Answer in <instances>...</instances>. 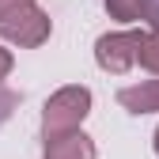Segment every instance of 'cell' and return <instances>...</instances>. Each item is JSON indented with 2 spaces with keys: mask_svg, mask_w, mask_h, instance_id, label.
<instances>
[{
  "mask_svg": "<svg viewBox=\"0 0 159 159\" xmlns=\"http://www.w3.org/2000/svg\"><path fill=\"white\" fill-rule=\"evenodd\" d=\"M87 106H91V95H87L84 87L61 91V95L46 106V133H65V129H72L76 121H84Z\"/></svg>",
  "mask_w": 159,
  "mask_h": 159,
  "instance_id": "cell-2",
  "label": "cell"
},
{
  "mask_svg": "<svg viewBox=\"0 0 159 159\" xmlns=\"http://www.w3.org/2000/svg\"><path fill=\"white\" fill-rule=\"evenodd\" d=\"M117 98H121L133 114H152V110H159V80L140 84V87H125Z\"/></svg>",
  "mask_w": 159,
  "mask_h": 159,
  "instance_id": "cell-5",
  "label": "cell"
},
{
  "mask_svg": "<svg viewBox=\"0 0 159 159\" xmlns=\"http://www.w3.org/2000/svg\"><path fill=\"white\" fill-rule=\"evenodd\" d=\"M0 34L11 38V42H23V46H38L49 34V19L38 11V8L23 4V8H15L8 15H0Z\"/></svg>",
  "mask_w": 159,
  "mask_h": 159,
  "instance_id": "cell-1",
  "label": "cell"
},
{
  "mask_svg": "<svg viewBox=\"0 0 159 159\" xmlns=\"http://www.w3.org/2000/svg\"><path fill=\"white\" fill-rule=\"evenodd\" d=\"M155 155H159V129H155Z\"/></svg>",
  "mask_w": 159,
  "mask_h": 159,
  "instance_id": "cell-11",
  "label": "cell"
},
{
  "mask_svg": "<svg viewBox=\"0 0 159 159\" xmlns=\"http://www.w3.org/2000/svg\"><path fill=\"white\" fill-rule=\"evenodd\" d=\"M46 159H95V148L84 133H68V136H53L46 140Z\"/></svg>",
  "mask_w": 159,
  "mask_h": 159,
  "instance_id": "cell-4",
  "label": "cell"
},
{
  "mask_svg": "<svg viewBox=\"0 0 159 159\" xmlns=\"http://www.w3.org/2000/svg\"><path fill=\"white\" fill-rule=\"evenodd\" d=\"M15 102H19V98H15L11 91H0V121H4V117H8V110H11Z\"/></svg>",
  "mask_w": 159,
  "mask_h": 159,
  "instance_id": "cell-8",
  "label": "cell"
},
{
  "mask_svg": "<svg viewBox=\"0 0 159 159\" xmlns=\"http://www.w3.org/2000/svg\"><path fill=\"white\" fill-rule=\"evenodd\" d=\"M136 8H140V15L159 30V0H136Z\"/></svg>",
  "mask_w": 159,
  "mask_h": 159,
  "instance_id": "cell-7",
  "label": "cell"
},
{
  "mask_svg": "<svg viewBox=\"0 0 159 159\" xmlns=\"http://www.w3.org/2000/svg\"><path fill=\"white\" fill-rule=\"evenodd\" d=\"M144 42V34H106V38H98V65L110 68V72H125L133 65V57L136 49H140Z\"/></svg>",
  "mask_w": 159,
  "mask_h": 159,
  "instance_id": "cell-3",
  "label": "cell"
},
{
  "mask_svg": "<svg viewBox=\"0 0 159 159\" xmlns=\"http://www.w3.org/2000/svg\"><path fill=\"white\" fill-rule=\"evenodd\" d=\"M19 4H27V0H0V15H8V11H15Z\"/></svg>",
  "mask_w": 159,
  "mask_h": 159,
  "instance_id": "cell-9",
  "label": "cell"
},
{
  "mask_svg": "<svg viewBox=\"0 0 159 159\" xmlns=\"http://www.w3.org/2000/svg\"><path fill=\"white\" fill-rule=\"evenodd\" d=\"M8 65H11V57H8L4 49H0V76H4V72H8Z\"/></svg>",
  "mask_w": 159,
  "mask_h": 159,
  "instance_id": "cell-10",
  "label": "cell"
},
{
  "mask_svg": "<svg viewBox=\"0 0 159 159\" xmlns=\"http://www.w3.org/2000/svg\"><path fill=\"white\" fill-rule=\"evenodd\" d=\"M136 57H140L148 68H155V72H159V38H144L140 49H136Z\"/></svg>",
  "mask_w": 159,
  "mask_h": 159,
  "instance_id": "cell-6",
  "label": "cell"
}]
</instances>
